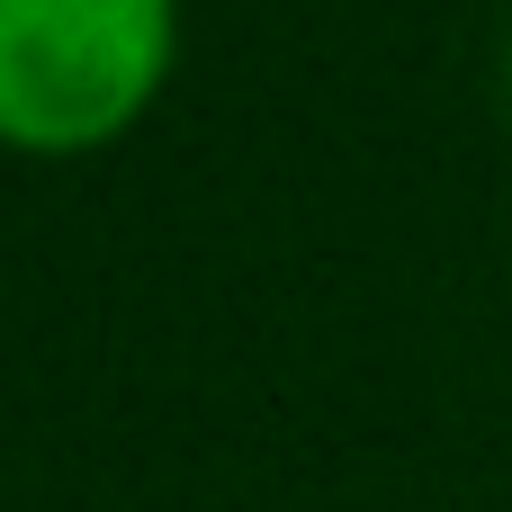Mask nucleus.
I'll return each mask as SVG.
<instances>
[{"label": "nucleus", "instance_id": "obj_1", "mask_svg": "<svg viewBox=\"0 0 512 512\" xmlns=\"http://www.w3.org/2000/svg\"><path fill=\"white\" fill-rule=\"evenodd\" d=\"M180 54V0H0V144H117Z\"/></svg>", "mask_w": 512, "mask_h": 512}]
</instances>
